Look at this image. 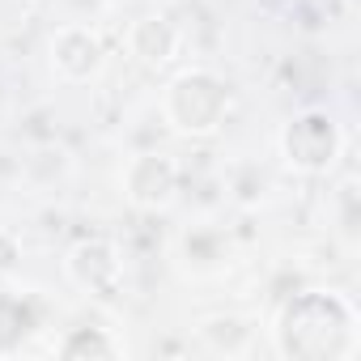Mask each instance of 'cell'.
<instances>
[{
    "label": "cell",
    "mask_w": 361,
    "mask_h": 361,
    "mask_svg": "<svg viewBox=\"0 0 361 361\" xmlns=\"http://www.w3.org/2000/svg\"><path fill=\"white\" fill-rule=\"evenodd\" d=\"M310 132L314 136H306V128L298 119L289 128V136H285V149H289V161H298L306 170H323L331 161V153H336V128L323 115H310Z\"/></svg>",
    "instance_id": "obj_1"
}]
</instances>
